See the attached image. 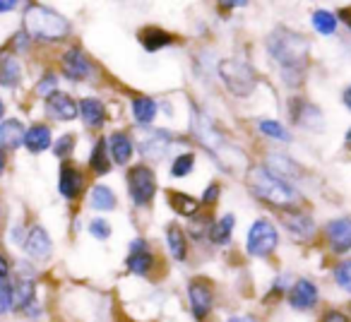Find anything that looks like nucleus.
<instances>
[{"instance_id":"nucleus-1","label":"nucleus","mask_w":351,"mask_h":322,"mask_svg":"<svg viewBox=\"0 0 351 322\" xmlns=\"http://www.w3.org/2000/svg\"><path fill=\"white\" fill-rule=\"evenodd\" d=\"M193 132H195L197 142L215 156L217 164H219L224 171H229V173L250 171L248 156H245L234 142H229L217 130V125L212 123L210 116H205V113H200V111L193 113Z\"/></svg>"},{"instance_id":"nucleus-2","label":"nucleus","mask_w":351,"mask_h":322,"mask_svg":"<svg viewBox=\"0 0 351 322\" xmlns=\"http://www.w3.org/2000/svg\"><path fill=\"white\" fill-rule=\"evenodd\" d=\"M248 188L260 202L282 212H293L301 202V195L284 178L265 166H253L248 171Z\"/></svg>"},{"instance_id":"nucleus-3","label":"nucleus","mask_w":351,"mask_h":322,"mask_svg":"<svg viewBox=\"0 0 351 322\" xmlns=\"http://www.w3.org/2000/svg\"><path fill=\"white\" fill-rule=\"evenodd\" d=\"M267 49L287 77L289 75H301L308 63V55H311V44L306 41V36H301L298 32L284 29V27L272 32Z\"/></svg>"},{"instance_id":"nucleus-4","label":"nucleus","mask_w":351,"mask_h":322,"mask_svg":"<svg viewBox=\"0 0 351 322\" xmlns=\"http://www.w3.org/2000/svg\"><path fill=\"white\" fill-rule=\"evenodd\" d=\"M25 29L34 41H60L70 34V22L44 5H29L25 12Z\"/></svg>"},{"instance_id":"nucleus-5","label":"nucleus","mask_w":351,"mask_h":322,"mask_svg":"<svg viewBox=\"0 0 351 322\" xmlns=\"http://www.w3.org/2000/svg\"><path fill=\"white\" fill-rule=\"evenodd\" d=\"M219 77H221V82L226 84V89H229L234 97H241V99L250 97V94L255 92V84H258L253 68H250L248 63H243V60H236V58L221 60Z\"/></svg>"},{"instance_id":"nucleus-6","label":"nucleus","mask_w":351,"mask_h":322,"mask_svg":"<svg viewBox=\"0 0 351 322\" xmlns=\"http://www.w3.org/2000/svg\"><path fill=\"white\" fill-rule=\"evenodd\" d=\"M279 245L277 226L269 219H258L250 224L248 236H245V253L250 258H269Z\"/></svg>"},{"instance_id":"nucleus-7","label":"nucleus","mask_w":351,"mask_h":322,"mask_svg":"<svg viewBox=\"0 0 351 322\" xmlns=\"http://www.w3.org/2000/svg\"><path fill=\"white\" fill-rule=\"evenodd\" d=\"M188 308L197 322L212 315V310H215V284L207 277H195L188 284Z\"/></svg>"},{"instance_id":"nucleus-8","label":"nucleus","mask_w":351,"mask_h":322,"mask_svg":"<svg viewBox=\"0 0 351 322\" xmlns=\"http://www.w3.org/2000/svg\"><path fill=\"white\" fill-rule=\"evenodd\" d=\"M128 190L137 207H147L156 195V176L149 166H132L128 173Z\"/></svg>"},{"instance_id":"nucleus-9","label":"nucleus","mask_w":351,"mask_h":322,"mask_svg":"<svg viewBox=\"0 0 351 322\" xmlns=\"http://www.w3.org/2000/svg\"><path fill=\"white\" fill-rule=\"evenodd\" d=\"M287 303L293 308V310L298 312H308L313 310V308L320 303V288H317L315 282H311V279L301 277L296 279V282L289 286L287 291Z\"/></svg>"},{"instance_id":"nucleus-10","label":"nucleus","mask_w":351,"mask_h":322,"mask_svg":"<svg viewBox=\"0 0 351 322\" xmlns=\"http://www.w3.org/2000/svg\"><path fill=\"white\" fill-rule=\"evenodd\" d=\"M325 243L332 250V255L351 253V216H337V219L327 221Z\"/></svg>"},{"instance_id":"nucleus-11","label":"nucleus","mask_w":351,"mask_h":322,"mask_svg":"<svg viewBox=\"0 0 351 322\" xmlns=\"http://www.w3.org/2000/svg\"><path fill=\"white\" fill-rule=\"evenodd\" d=\"M125 269L135 277H149L152 269H154V250L149 248L145 238H135L130 243L125 258Z\"/></svg>"},{"instance_id":"nucleus-12","label":"nucleus","mask_w":351,"mask_h":322,"mask_svg":"<svg viewBox=\"0 0 351 322\" xmlns=\"http://www.w3.org/2000/svg\"><path fill=\"white\" fill-rule=\"evenodd\" d=\"M22 245H25L27 258L34 260V262H46V260L53 255V240H51L49 231L41 224H34L27 231V238Z\"/></svg>"},{"instance_id":"nucleus-13","label":"nucleus","mask_w":351,"mask_h":322,"mask_svg":"<svg viewBox=\"0 0 351 322\" xmlns=\"http://www.w3.org/2000/svg\"><path fill=\"white\" fill-rule=\"evenodd\" d=\"M282 224L284 229L289 231V236H291L293 240H298V243H308V240L315 238V221H313L311 214H306V212H284L282 214Z\"/></svg>"},{"instance_id":"nucleus-14","label":"nucleus","mask_w":351,"mask_h":322,"mask_svg":"<svg viewBox=\"0 0 351 322\" xmlns=\"http://www.w3.org/2000/svg\"><path fill=\"white\" fill-rule=\"evenodd\" d=\"M77 103L63 92H53L46 97V116L53 121H73L77 116Z\"/></svg>"},{"instance_id":"nucleus-15","label":"nucleus","mask_w":351,"mask_h":322,"mask_svg":"<svg viewBox=\"0 0 351 322\" xmlns=\"http://www.w3.org/2000/svg\"><path fill=\"white\" fill-rule=\"evenodd\" d=\"M84 186V178H82V171L73 164H63L60 166V173H58V190L65 200H75L80 197V190Z\"/></svg>"},{"instance_id":"nucleus-16","label":"nucleus","mask_w":351,"mask_h":322,"mask_svg":"<svg viewBox=\"0 0 351 322\" xmlns=\"http://www.w3.org/2000/svg\"><path fill=\"white\" fill-rule=\"evenodd\" d=\"M60 70H63V75L68 79H73V82H80V79H84L89 75L92 65H89L87 55H84L82 51H80V49H70L68 53L63 55Z\"/></svg>"},{"instance_id":"nucleus-17","label":"nucleus","mask_w":351,"mask_h":322,"mask_svg":"<svg viewBox=\"0 0 351 322\" xmlns=\"http://www.w3.org/2000/svg\"><path fill=\"white\" fill-rule=\"evenodd\" d=\"M291 118H293V123H298L301 127H311V130H320L322 127L320 108L303 101V99H296V103H293V108H291Z\"/></svg>"},{"instance_id":"nucleus-18","label":"nucleus","mask_w":351,"mask_h":322,"mask_svg":"<svg viewBox=\"0 0 351 322\" xmlns=\"http://www.w3.org/2000/svg\"><path fill=\"white\" fill-rule=\"evenodd\" d=\"M22 79V65L10 51H0V84L8 89L17 87Z\"/></svg>"},{"instance_id":"nucleus-19","label":"nucleus","mask_w":351,"mask_h":322,"mask_svg":"<svg viewBox=\"0 0 351 322\" xmlns=\"http://www.w3.org/2000/svg\"><path fill=\"white\" fill-rule=\"evenodd\" d=\"M132 140L125 135V132H113L111 140H108V156H111L113 164H118V166H125L128 161H130L132 156Z\"/></svg>"},{"instance_id":"nucleus-20","label":"nucleus","mask_w":351,"mask_h":322,"mask_svg":"<svg viewBox=\"0 0 351 322\" xmlns=\"http://www.w3.org/2000/svg\"><path fill=\"white\" fill-rule=\"evenodd\" d=\"M25 127L17 118L0 121V149H15L25 142Z\"/></svg>"},{"instance_id":"nucleus-21","label":"nucleus","mask_w":351,"mask_h":322,"mask_svg":"<svg viewBox=\"0 0 351 322\" xmlns=\"http://www.w3.org/2000/svg\"><path fill=\"white\" fill-rule=\"evenodd\" d=\"M80 116H82L84 125L89 127H101L104 121H106V108H104V103L99 101V99H82L80 101Z\"/></svg>"},{"instance_id":"nucleus-22","label":"nucleus","mask_w":351,"mask_h":322,"mask_svg":"<svg viewBox=\"0 0 351 322\" xmlns=\"http://www.w3.org/2000/svg\"><path fill=\"white\" fill-rule=\"evenodd\" d=\"M166 245H169V253L176 262H183V260L188 258V238L181 226L171 224L169 229H166Z\"/></svg>"},{"instance_id":"nucleus-23","label":"nucleus","mask_w":351,"mask_h":322,"mask_svg":"<svg viewBox=\"0 0 351 322\" xmlns=\"http://www.w3.org/2000/svg\"><path fill=\"white\" fill-rule=\"evenodd\" d=\"M22 145H25L32 154H41V151L51 147V130L46 125H41V123L39 125H32L29 130L25 132V142H22Z\"/></svg>"},{"instance_id":"nucleus-24","label":"nucleus","mask_w":351,"mask_h":322,"mask_svg":"<svg viewBox=\"0 0 351 322\" xmlns=\"http://www.w3.org/2000/svg\"><path fill=\"white\" fill-rule=\"evenodd\" d=\"M234 229H236V216L234 214H224L221 219H217L215 224L210 226L207 236H210V240L215 245H226L231 240V234H234Z\"/></svg>"},{"instance_id":"nucleus-25","label":"nucleus","mask_w":351,"mask_h":322,"mask_svg":"<svg viewBox=\"0 0 351 322\" xmlns=\"http://www.w3.org/2000/svg\"><path fill=\"white\" fill-rule=\"evenodd\" d=\"M169 142H171V137H169V132H166V130L152 132V135H147L145 140H142L140 151L149 156V159H159V156L164 154L166 147H169Z\"/></svg>"},{"instance_id":"nucleus-26","label":"nucleus","mask_w":351,"mask_h":322,"mask_svg":"<svg viewBox=\"0 0 351 322\" xmlns=\"http://www.w3.org/2000/svg\"><path fill=\"white\" fill-rule=\"evenodd\" d=\"M132 116H135V123H140V125H149L156 116L154 99H149V97H135L132 99Z\"/></svg>"},{"instance_id":"nucleus-27","label":"nucleus","mask_w":351,"mask_h":322,"mask_svg":"<svg viewBox=\"0 0 351 322\" xmlns=\"http://www.w3.org/2000/svg\"><path fill=\"white\" fill-rule=\"evenodd\" d=\"M89 205L97 212H111V210H116V195H113L111 188L94 186L92 193H89Z\"/></svg>"},{"instance_id":"nucleus-28","label":"nucleus","mask_w":351,"mask_h":322,"mask_svg":"<svg viewBox=\"0 0 351 322\" xmlns=\"http://www.w3.org/2000/svg\"><path fill=\"white\" fill-rule=\"evenodd\" d=\"M140 41H142V46H145L147 51H159V49H164V46L173 44V36H171L169 32H164V29L149 27V29H145L140 34Z\"/></svg>"},{"instance_id":"nucleus-29","label":"nucleus","mask_w":351,"mask_h":322,"mask_svg":"<svg viewBox=\"0 0 351 322\" xmlns=\"http://www.w3.org/2000/svg\"><path fill=\"white\" fill-rule=\"evenodd\" d=\"M108 145L104 140H99L97 145H94L92 149V156H89V166L94 169V173H108V169H111V161H108V154H106Z\"/></svg>"},{"instance_id":"nucleus-30","label":"nucleus","mask_w":351,"mask_h":322,"mask_svg":"<svg viewBox=\"0 0 351 322\" xmlns=\"http://www.w3.org/2000/svg\"><path fill=\"white\" fill-rule=\"evenodd\" d=\"M313 27H315L317 34L330 36L337 32V17L332 15L330 10H317V12H313Z\"/></svg>"},{"instance_id":"nucleus-31","label":"nucleus","mask_w":351,"mask_h":322,"mask_svg":"<svg viewBox=\"0 0 351 322\" xmlns=\"http://www.w3.org/2000/svg\"><path fill=\"white\" fill-rule=\"evenodd\" d=\"M171 195V205L176 207V212L183 216H193L197 212V207H200V202L193 200L191 195H186V193H169Z\"/></svg>"},{"instance_id":"nucleus-32","label":"nucleus","mask_w":351,"mask_h":322,"mask_svg":"<svg viewBox=\"0 0 351 322\" xmlns=\"http://www.w3.org/2000/svg\"><path fill=\"white\" fill-rule=\"evenodd\" d=\"M332 274H335V284L341 288V291L351 293V258L341 260L339 264H337L335 269H332Z\"/></svg>"},{"instance_id":"nucleus-33","label":"nucleus","mask_w":351,"mask_h":322,"mask_svg":"<svg viewBox=\"0 0 351 322\" xmlns=\"http://www.w3.org/2000/svg\"><path fill=\"white\" fill-rule=\"evenodd\" d=\"M193 166H195V156L193 154H178L173 159V164H171V176L173 178H186L188 173L193 171Z\"/></svg>"},{"instance_id":"nucleus-34","label":"nucleus","mask_w":351,"mask_h":322,"mask_svg":"<svg viewBox=\"0 0 351 322\" xmlns=\"http://www.w3.org/2000/svg\"><path fill=\"white\" fill-rule=\"evenodd\" d=\"M12 310H15V286H12V279H8V282H0V315H8Z\"/></svg>"},{"instance_id":"nucleus-35","label":"nucleus","mask_w":351,"mask_h":322,"mask_svg":"<svg viewBox=\"0 0 351 322\" xmlns=\"http://www.w3.org/2000/svg\"><path fill=\"white\" fill-rule=\"evenodd\" d=\"M260 132H263L265 137H272V140H279V142H289L291 137H289L287 127L282 125V123L277 121H263L260 123Z\"/></svg>"},{"instance_id":"nucleus-36","label":"nucleus","mask_w":351,"mask_h":322,"mask_svg":"<svg viewBox=\"0 0 351 322\" xmlns=\"http://www.w3.org/2000/svg\"><path fill=\"white\" fill-rule=\"evenodd\" d=\"M111 224H108L104 216H94L92 221H89V234H92V238L97 240H108L111 238Z\"/></svg>"},{"instance_id":"nucleus-37","label":"nucleus","mask_w":351,"mask_h":322,"mask_svg":"<svg viewBox=\"0 0 351 322\" xmlns=\"http://www.w3.org/2000/svg\"><path fill=\"white\" fill-rule=\"evenodd\" d=\"M73 147H75V137L73 135H63V137H58V140H56L53 151H56V156H58V159H68V156L73 154Z\"/></svg>"},{"instance_id":"nucleus-38","label":"nucleus","mask_w":351,"mask_h":322,"mask_svg":"<svg viewBox=\"0 0 351 322\" xmlns=\"http://www.w3.org/2000/svg\"><path fill=\"white\" fill-rule=\"evenodd\" d=\"M320 322H351V315L344 310H337V308H330V310H325V315L320 317Z\"/></svg>"},{"instance_id":"nucleus-39","label":"nucleus","mask_w":351,"mask_h":322,"mask_svg":"<svg viewBox=\"0 0 351 322\" xmlns=\"http://www.w3.org/2000/svg\"><path fill=\"white\" fill-rule=\"evenodd\" d=\"M56 84H58V79H56L53 73L44 75V82H39V87H36V92L44 94V97H49V94H53L51 89H56Z\"/></svg>"},{"instance_id":"nucleus-40","label":"nucleus","mask_w":351,"mask_h":322,"mask_svg":"<svg viewBox=\"0 0 351 322\" xmlns=\"http://www.w3.org/2000/svg\"><path fill=\"white\" fill-rule=\"evenodd\" d=\"M12 277V262L5 253H0V282H8Z\"/></svg>"},{"instance_id":"nucleus-41","label":"nucleus","mask_w":351,"mask_h":322,"mask_svg":"<svg viewBox=\"0 0 351 322\" xmlns=\"http://www.w3.org/2000/svg\"><path fill=\"white\" fill-rule=\"evenodd\" d=\"M221 8H226V10H236V8H245L248 5V0H217Z\"/></svg>"},{"instance_id":"nucleus-42","label":"nucleus","mask_w":351,"mask_h":322,"mask_svg":"<svg viewBox=\"0 0 351 322\" xmlns=\"http://www.w3.org/2000/svg\"><path fill=\"white\" fill-rule=\"evenodd\" d=\"M217 197H219V186H210L205 190V197H202V202H205V205H212V202H217Z\"/></svg>"},{"instance_id":"nucleus-43","label":"nucleus","mask_w":351,"mask_h":322,"mask_svg":"<svg viewBox=\"0 0 351 322\" xmlns=\"http://www.w3.org/2000/svg\"><path fill=\"white\" fill-rule=\"evenodd\" d=\"M17 8V0H0V12H10Z\"/></svg>"},{"instance_id":"nucleus-44","label":"nucleus","mask_w":351,"mask_h":322,"mask_svg":"<svg viewBox=\"0 0 351 322\" xmlns=\"http://www.w3.org/2000/svg\"><path fill=\"white\" fill-rule=\"evenodd\" d=\"M226 322H258V320L250 315H231V317H226Z\"/></svg>"},{"instance_id":"nucleus-45","label":"nucleus","mask_w":351,"mask_h":322,"mask_svg":"<svg viewBox=\"0 0 351 322\" xmlns=\"http://www.w3.org/2000/svg\"><path fill=\"white\" fill-rule=\"evenodd\" d=\"M5 164H8L5 149H0V176H3V171H5Z\"/></svg>"},{"instance_id":"nucleus-46","label":"nucleus","mask_w":351,"mask_h":322,"mask_svg":"<svg viewBox=\"0 0 351 322\" xmlns=\"http://www.w3.org/2000/svg\"><path fill=\"white\" fill-rule=\"evenodd\" d=\"M344 106H346V108H349V111H351V84H349V87H346V89H344Z\"/></svg>"},{"instance_id":"nucleus-47","label":"nucleus","mask_w":351,"mask_h":322,"mask_svg":"<svg viewBox=\"0 0 351 322\" xmlns=\"http://www.w3.org/2000/svg\"><path fill=\"white\" fill-rule=\"evenodd\" d=\"M3 113H5V103H3V99H0V121H3Z\"/></svg>"},{"instance_id":"nucleus-48","label":"nucleus","mask_w":351,"mask_h":322,"mask_svg":"<svg viewBox=\"0 0 351 322\" xmlns=\"http://www.w3.org/2000/svg\"><path fill=\"white\" fill-rule=\"evenodd\" d=\"M346 147H349V149H351V130L346 132Z\"/></svg>"},{"instance_id":"nucleus-49","label":"nucleus","mask_w":351,"mask_h":322,"mask_svg":"<svg viewBox=\"0 0 351 322\" xmlns=\"http://www.w3.org/2000/svg\"><path fill=\"white\" fill-rule=\"evenodd\" d=\"M349 315H351V303H349Z\"/></svg>"}]
</instances>
